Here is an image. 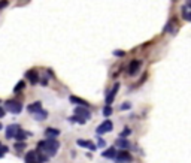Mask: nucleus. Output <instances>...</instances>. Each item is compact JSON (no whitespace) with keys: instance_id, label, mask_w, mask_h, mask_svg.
I'll return each instance as SVG.
<instances>
[{"instance_id":"1","label":"nucleus","mask_w":191,"mask_h":163,"mask_svg":"<svg viewBox=\"0 0 191 163\" xmlns=\"http://www.w3.org/2000/svg\"><path fill=\"white\" fill-rule=\"evenodd\" d=\"M58 148H60V142H58L55 138H48V139L40 141V142L37 144V150H36V151L43 153V154L48 156V157H52V156L57 154Z\"/></svg>"},{"instance_id":"2","label":"nucleus","mask_w":191,"mask_h":163,"mask_svg":"<svg viewBox=\"0 0 191 163\" xmlns=\"http://www.w3.org/2000/svg\"><path fill=\"white\" fill-rule=\"evenodd\" d=\"M5 109L12 112V114H19L22 111V103L18 102V100H14V99L12 100H6L5 102Z\"/></svg>"},{"instance_id":"3","label":"nucleus","mask_w":191,"mask_h":163,"mask_svg":"<svg viewBox=\"0 0 191 163\" xmlns=\"http://www.w3.org/2000/svg\"><path fill=\"white\" fill-rule=\"evenodd\" d=\"M131 160H133V159H131V154H130L128 151H125V150H121V151L117 153L115 157H114V162L115 163H130Z\"/></svg>"},{"instance_id":"4","label":"nucleus","mask_w":191,"mask_h":163,"mask_svg":"<svg viewBox=\"0 0 191 163\" xmlns=\"http://www.w3.org/2000/svg\"><path fill=\"white\" fill-rule=\"evenodd\" d=\"M112 129H114L112 121H111V120H106V121H103L100 126L96 129V133H97V135H103V133H106V132H111Z\"/></svg>"},{"instance_id":"5","label":"nucleus","mask_w":191,"mask_h":163,"mask_svg":"<svg viewBox=\"0 0 191 163\" xmlns=\"http://www.w3.org/2000/svg\"><path fill=\"white\" fill-rule=\"evenodd\" d=\"M75 115H79V117H82V118H85V120H90L91 118V112L88 111V106H76L75 108Z\"/></svg>"},{"instance_id":"6","label":"nucleus","mask_w":191,"mask_h":163,"mask_svg":"<svg viewBox=\"0 0 191 163\" xmlns=\"http://www.w3.org/2000/svg\"><path fill=\"white\" fill-rule=\"evenodd\" d=\"M118 90H120V84H115V85H114V88L106 94V99H104V100H106V105H111V103L115 100V96H117Z\"/></svg>"},{"instance_id":"7","label":"nucleus","mask_w":191,"mask_h":163,"mask_svg":"<svg viewBox=\"0 0 191 163\" xmlns=\"http://www.w3.org/2000/svg\"><path fill=\"white\" fill-rule=\"evenodd\" d=\"M140 64H142L140 60H133V61L128 64V75H136L138 71L140 69Z\"/></svg>"},{"instance_id":"8","label":"nucleus","mask_w":191,"mask_h":163,"mask_svg":"<svg viewBox=\"0 0 191 163\" xmlns=\"http://www.w3.org/2000/svg\"><path fill=\"white\" fill-rule=\"evenodd\" d=\"M18 129H21L18 124H11V126L6 127V132H5V136H6V139H11V138H14V135L17 133Z\"/></svg>"},{"instance_id":"9","label":"nucleus","mask_w":191,"mask_h":163,"mask_svg":"<svg viewBox=\"0 0 191 163\" xmlns=\"http://www.w3.org/2000/svg\"><path fill=\"white\" fill-rule=\"evenodd\" d=\"M76 144L79 145V147L87 148V150H91V151H96V148H97V145H96V144H93L91 141H85V139H78V141H76Z\"/></svg>"},{"instance_id":"10","label":"nucleus","mask_w":191,"mask_h":163,"mask_svg":"<svg viewBox=\"0 0 191 163\" xmlns=\"http://www.w3.org/2000/svg\"><path fill=\"white\" fill-rule=\"evenodd\" d=\"M26 78L30 81V84H37L39 82V75H37V72L36 71H29V72H26Z\"/></svg>"},{"instance_id":"11","label":"nucleus","mask_w":191,"mask_h":163,"mask_svg":"<svg viewBox=\"0 0 191 163\" xmlns=\"http://www.w3.org/2000/svg\"><path fill=\"white\" fill-rule=\"evenodd\" d=\"M32 135H33L32 132H26V130H22V129H18L17 133L14 135V138H15L17 141H24L27 136H32Z\"/></svg>"},{"instance_id":"12","label":"nucleus","mask_w":191,"mask_h":163,"mask_svg":"<svg viewBox=\"0 0 191 163\" xmlns=\"http://www.w3.org/2000/svg\"><path fill=\"white\" fill-rule=\"evenodd\" d=\"M69 100L72 103H75V105H79V106H90L88 102H85L84 99H81V97H78V96H70Z\"/></svg>"},{"instance_id":"13","label":"nucleus","mask_w":191,"mask_h":163,"mask_svg":"<svg viewBox=\"0 0 191 163\" xmlns=\"http://www.w3.org/2000/svg\"><path fill=\"white\" fill-rule=\"evenodd\" d=\"M26 163H39L37 160V153L36 151H29L26 154Z\"/></svg>"},{"instance_id":"14","label":"nucleus","mask_w":191,"mask_h":163,"mask_svg":"<svg viewBox=\"0 0 191 163\" xmlns=\"http://www.w3.org/2000/svg\"><path fill=\"white\" fill-rule=\"evenodd\" d=\"M45 135H46V138H57V136L60 135V130H58V129H54V127H48V129L45 130Z\"/></svg>"},{"instance_id":"15","label":"nucleus","mask_w":191,"mask_h":163,"mask_svg":"<svg viewBox=\"0 0 191 163\" xmlns=\"http://www.w3.org/2000/svg\"><path fill=\"white\" fill-rule=\"evenodd\" d=\"M33 117H35L37 121H42V120H45V118L48 117V112H46V111H43V109L40 108L37 112H35V114H33Z\"/></svg>"},{"instance_id":"16","label":"nucleus","mask_w":191,"mask_h":163,"mask_svg":"<svg viewBox=\"0 0 191 163\" xmlns=\"http://www.w3.org/2000/svg\"><path fill=\"white\" fill-rule=\"evenodd\" d=\"M40 108H42V102H35V103H30V105L27 106V111H29L30 114H35V112H37Z\"/></svg>"},{"instance_id":"17","label":"nucleus","mask_w":191,"mask_h":163,"mask_svg":"<svg viewBox=\"0 0 191 163\" xmlns=\"http://www.w3.org/2000/svg\"><path fill=\"white\" fill-rule=\"evenodd\" d=\"M115 154H117V151H115V148H114V147L107 148L106 151L102 153V156H103L104 159H114V157H115Z\"/></svg>"},{"instance_id":"18","label":"nucleus","mask_w":191,"mask_h":163,"mask_svg":"<svg viewBox=\"0 0 191 163\" xmlns=\"http://www.w3.org/2000/svg\"><path fill=\"white\" fill-rule=\"evenodd\" d=\"M115 147H121V148H128V147H130V142H128L127 139H124V138H118V139L115 141Z\"/></svg>"},{"instance_id":"19","label":"nucleus","mask_w":191,"mask_h":163,"mask_svg":"<svg viewBox=\"0 0 191 163\" xmlns=\"http://www.w3.org/2000/svg\"><path fill=\"white\" fill-rule=\"evenodd\" d=\"M69 121L70 123H78V124H85V118L79 117V115H75V117H69Z\"/></svg>"},{"instance_id":"20","label":"nucleus","mask_w":191,"mask_h":163,"mask_svg":"<svg viewBox=\"0 0 191 163\" xmlns=\"http://www.w3.org/2000/svg\"><path fill=\"white\" fill-rule=\"evenodd\" d=\"M175 27H176V19H170V21L166 24V29H164V32H173Z\"/></svg>"},{"instance_id":"21","label":"nucleus","mask_w":191,"mask_h":163,"mask_svg":"<svg viewBox=\"0 0 191 163\" xmlns=\"http://www.w3.org/2000/svg\"><path fill=\"white\" fill-rule=\"evenodd\" d=\"M14 147H15V150H17V151H22V150H24L27 145H26V142H24V141H17V144L14 145Z\"/></svg>"},{"instance_id":"22","label":"nucleus","mask_w":191,"mask_h":163,"mask_svg":"<svg viewBox=\"0 0 191 163\" xmlns=\"http://www.w3.org/2000/svg\"><path fill=\"white\" fill-rule=\"evenodd\" d=\"M24 87H26V82H24V81H19L17 85H15V88H14V93H18V91H21L22 88H24Z\"/></svg>"},{"instance_id":"23","label":"nucleus","mask_w":191,"mask_h":163,"mask_svg":"<svg viewBox=\"0 0 191 163\" xmlns=\"http://www.w3.org/2000/svg\"><path fill=\"white\" fill-rule=\"evenodd\" d=\"M111 114H112V108H111V105H106L104 109H103V115L104 117H109Z\"/></svg>"},{"instance_id":"24","label":"nucleus","mask_w":191,"mask_h":163,"mask_svg":"<svg viewBox=\"0 0 191 163\" xmlns=\"http://www.w3.org/2000/svg\"><path fill=\"white\" fill-rule=\"evenodd\" d=\"M130 133H131V130H130L128 127H125V129L122 130V133H121V138H125V136H128Z\"/></svg>"},{"instance_id":"25","label":"nucleus","mask_w":191,"mask_h":163,"mask_svg":"<svg viewBox=\"0 0 191 163\" xmlns=\"http://www.w3.org/2000/svg\"><path fill=\"white\" fill-rule=\"evenodd\" d=\"M8 150H9L8 147H5V145H2V144H0V157H2V156H3L5 153H8Z\"/></svg>"},{"instance_id":"26","label":"nucleus","mask_w":191,"mask_h":163,"mask_svg":"<svg viewBox=\"0 0 191 163\" xmlns=\"http://www.w3.org/2000/svg\"><path fill=\"white\" fill-rule=\"evenodd\" d=\"M8 5H9V2H8V0H0V11H2V9H5Z\"/></svg>"},{"instance_id":"27","label":"nucleus","mask_w":191,"mask_h":163,"mask_svg":"<svg viewBox=\"0 0 191 163\" xmlns=\"http://www.w3.org/2000/svg\"><path fill=\"white\" fill-rule=\"evenodd\" d=\"M184 18L191 21V12H185V11H184Z\"/></svg>"},{"instance_id":"28","label":"nucleus","mask_w":191,"mask_h":163,"mask_svg":"<svg viewBox=\"0 0 191 163\" xmlns=\"http://www.w3.org/2000/svg\"><path fill=\"white\" fill-rule=\"evenodd\" d=\"M128 108H131V105H130L128 102H125V103H122L121 105V109H128Z\"/></svg>"},{"instance_id":"29","label":"nucleus","mask_w":191,"mask_h":163,"mask_svg":"<svg viewBox=\"0 0 191 163\" xmlns=\"http://www.w3.org/2000/svg\"><path fill=\"white\" fill-rule=\"evenodd\" d=\"M5 114H6V109L0 108V118H3V117H5Z\"/></svg>"},{"instance_id":"30","label":"nucleus","mask_w":191,"mask_h":163,"mask_svg":"<svg viewBox=\"0 0 191 163\" xmlns=\"http://www.w3.org/2000/svg\"><path fill=\"white\" fill-rule=\"evenodd\" d=\"M99 147H104V141L100 139V138H99Z\"/></svg>"},{"instance_id":"31","label":"nucleus","mask_w":191,"mask_h":163,"mask_svg":"<svg viewBox=\"0 0 191 163\" xmlns=\"http://www.w3.org/2000/svg\"><path fill=\"white\" fill-rule=\"evenodd\" d=\"M114 55H124V51H115Z\"/></svg>"},{"instance_id":"32","label":"nucleus","mask_w":191,"mask_h":163,"mask_svg":"<svg viewBox=\"0 0 191 163\" xmlns=\"http://www.w3.org/2000/svg\"><path fill=\"white\" fill-rule=\"evenodd\" d=\"M187 8H190L191 9V0H187Z\"/></svg>"},{"instance_id":"33","label":"nucleus","mask_w":191,"mask_h":163,"mask_svg":"<svg viewBox=\"0 0 191 163\" xmlns=\"http://www.w3.org/2000/svg\"><path fill=\"white\" fill-rule=\"evenodd\" d=\"M2 129H3V126H2V123H0V130H2Z\"/></svg>"}]
</instances>
